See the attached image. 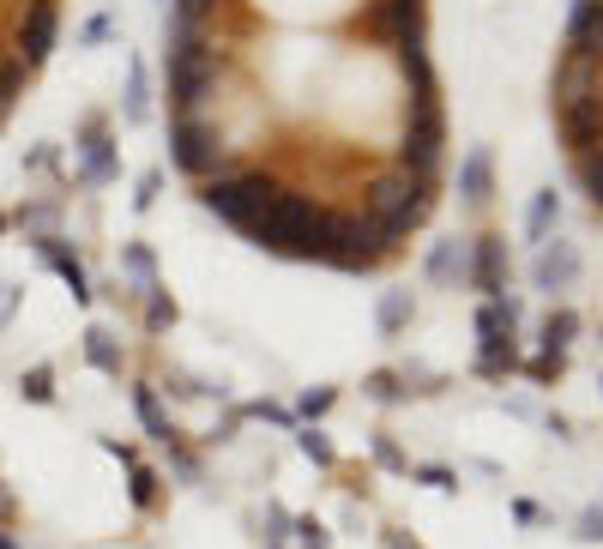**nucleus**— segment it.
I'll return each mask as SVG.
<instances>
[{"label": "nucleus", "instance_id": "nucleus-20", "mask_svg": "<svg viewBox=\"0 0 603 549\" xmlns=\"http://www.w3.org/2000/svg\"><path fill=\"white\" fill-rule=\"evenodd\" d=\"M555 223H562V194H555V187H543L538 199H531V211H525V235H531V242H555Z\"/></svg>", "mask_w": 603, "mask_h": 549}, {"label": "nucleus", "instance_id": "nucleus-23", "mask_svg": "<svg viewBox=\"0 0 603 549\" xmlns=\"http://www.w3.org/2000/svg\"><path fill=\"white\" fill-rule=\"evenodd\" d=\"M85 363L97 368V375H121V344L109 327H91L85 332Z\"/></svg>", "mask_w": 603, "mask_h": 549}, {"label": "nucleus", "instance_id": "nucleus-18", "mask_svg": "<svg viewBox=\"0 0 603 549\" xmlns=\"http://www.w3.org/2000/svg\"><path fill=\"white\" fill-rule=\"evenodd\" d=\"M519 320H525L519 296H489L477 308V339H507V332H519Z\"/></svg>", "mask_w": 603, "mask_h": 549}, {"label": "nucleus", "instance_id": "nucleus-44", "mask_svg": "<svg viewBox=\"0 0 603 549\" xmlns=\"http://www.w3.org/2000/svg\"><path fill=\"white\" fill-rule=\"evenodd\" d=\"M579 537H586V544H603V508L579 513Z\"/></svg>", "mask_w": 603, "mask_h": 549}, {"label": "nucleus", "instance_id": "nucleus-19", "mask_svg": "<svg viewBox=\"0 0 603 549\" xmlns=\"http://www.w3.org/2000/svg\"><path fill=\"white\" fill-rule=\"evenodd\" d=\"M393 66H398V73H405L410 97H441V78H434L429 42H422V49H393Z\"/></svg>", "mask_w": 603, "mask_h": 549}, {"label": "nucleus", "instance_id": "nucleus-5", "mask_svg": "<svg viewBox=\"0 0 603 549\" xmlns=\"http://www.w3.org/2000/svg\"><path fill=\"white\" fill-rule=\"evenodd\" d=\"M170 163L182 175H194V182L242 170L236 157H230V145H223V127L211 115H175L170 121Z\"/></svg>", "mask_w": 603, "mask_h": 549}, {"label": "nucleus", "instance_id": "nucleus-30", "mask_svg": "<svg viewBox=\"0 0 603 549\" xmlns=\"http://www.w3.org/2000/svg\"><path fill=\"white\" fill-rule=\"evenodd\" d=\"M19 399H30V405H54V368L37 363L19 375Z\"/></svg>", "mask_w": 603, "mask_h": 549}, {"label": "nucleus", "instance_id": "nucleus-4", "mask_svg": "<svg viewBox=\"0 0 603 549\" xmlns=\"http://www.w3.org/2000/svg\"><path fill=\"white\" fill-rule=\"evenodd\" d=\"M284 175L272 170H230V175H211V182H199V206L218 211L223 223H236V230H248L254 218H260L266 206H272L278 194H284Z\"/></svg>", "mask_w": 603, "mask_h": 549}, {"label": "nucleus", "instance_id": "nucleus-15", "mask_svg": "<svg viewBox=\"0 0 603 549\" xmlns=\"http://www.w3.org/2000/svg\"><path fill=\"white\" fill-rule=\"evenodd\" d=\"M459 199H465V206H477V211L495 199V151H489V145H471V151H465V163H459Z\"/></svg>", "mask_w": 603, "mask_h": 549}, {"label": "nucleus", "instance_id": "nucleus-16", "mask_svg": "<svg viewBox=\"0 0 603 549\" xmlns=\"http://www.w3.org/2000/svg\"><path fill=\"white\" fill-rule=\"evenodd\" d=\"M133 417L145 423V435H151V441H158V447H175V441H182V435H175V423H170V411H163V399H158V387H151V380H139V387H133Z\"/></svg>", "mask_w": 603, "mask_h": 549}, {"label": "nucleus", "instance_id": "nucleus-34", "mask_svg": "<svg viewBox=\"0 0 603 549\" xmlns=\"http://www.w3.org/2000/svg\"><path fill=\"white\" fill-rule=\"evenodd\" d=\"M362 392L374 399V405H398V399H405V387H398V375H393V368H374V375L362 380Z\"/></svg>", "mask_w": 603, "mask_h": 549}, {"label": "nucleus", "instance_id": "nucleus-29", "mask_svg": "<svg viewBox=\"0 0 603 549\" xmlns=\"http://www.w3.org/2000/svg\"><path fill=\"white\" fill-rule=\"evenodd\" d=\"M574 182L586 187V199L603 211V151H586V157H574Z\"/></svg>", "mask_w": 603, "mask_h": 549}, {"label": "nucleus", "instance_id": "nucleus-7", "mask_svg": "<svg viewBox=\"0 0 603 549\" xmlns=\"http://www.w3.org/2000/svg\"><path fill=\"white\" fill-rule=\"evenodd\" d=\"M54 37H61V0H25V13L13 25V54L37 73L54 54Z\"/></svg>", "mask_w": 603, "mask_h": 549}, {"label": "nucleus", "instance_id": "nucleus-46", "mask_svg": "<svg viewBox=\"0 0 603 549\" xmlns=\"http://www.w3.org/2000/svg\"><path fill=\"white\" fill-rule=\"evenodd\" d=\"M7 230H13V218H7V211H0V235H7Z\"/></svg>", "mask_w": 603, "mask_h": 549}, {"label": "nucleus", "instance_id": "nucleus-9", "mask_svg": "<svg viewBox=\"0 0 603 549\" xmlns=\"http://www.w3.org/2000/svg\"><path fill=\"white\" fill-rule=\"evenodd\" d=\"M555 133H562L567 157L603 151V91H598V97H579V103H562V109H555Z\"/></svg>", "mask_w": 603, "mask_h": 549}, {"label": "nucleus", "instance_id": "nucleus-37", "mask_svg": "<svg viewBox=\"0 0 603 549\" xmlns=\"http://www.w3.org/2000/svg\"><path fill=\"white\" fill-rule=\"evenodd\" d=\"M236 417H266V423H278V429H296V411L272 405V399H254L248 411H236Z\"/></svg>", "mask_w": 603, "mask_h": 549}, {"label": "nucleus", "instance_id": "nucleus-10", "mask_svg": "<svg viewBox=\"0 0 603 549\" xmlns=\"http://www.w3.org/2000/svg\"><path fill=\"white\" fill-rule=\"evenodd\" d=\"M507 278H513V254H507V235H477L471 242V290H483L489 296H507Z\"/></svg>", "mask_w": 603, "mask_h": 549}, {"label": "nucleus", "instance_id": "nucleus-26", "mask_svg": "<svg viewBox=\"0 0 603 549\" xmlns=\"http://www.w3.org/2000/svg\"><path fill=\"white\" fill-rule=\"evenodd\" d=\"M579 339V314L574 308H550L543 314V351H567Z\"/></svg>", "mask_w": 603, "mask_h": 549}, {"label": "nucleus", "instance_id": "nucleus-45", "mask_svg": "<svg viewBox=\"0 0 603 549\" xmlns=\"http://www.w3.org/2000/svg\"><path fill=\"white\" fill-rule=\"evenodd\" d=\"M7 61H13V49H7V37H0V66H7Z\"/></svg>", "mask_w": 603, "mask_h": 549}, {"label": "nucleus", "instance_id": "nucleus-35", "mask_svg": "<svg viewBox=\"0 0 603 549\" xmlns=\"http://www.w3.org/2000/svg\"><path fill=\"white\" fill-rule=\"evenodd\" d=\"M332 399H339V392L332 387H315V392H302V405H296V423H320L332 411Z\"/></svg>", "mask_w": 603, "mask_h": 549}, {"label": "nucleus", "instance_id": "nucleus-2", "mask_svg": "<svg viewBox=\"0 0 603 549\" xmlns=\"http://www.w3.org/2000/svg\"><path fill=\"white\" fill-rule=\"evenodd\" d=\"M434 199H441V182H410L398 163H381L362 182V218H368V230L381 235V248L398 254L410 242V230L429 223Z\"/></svg>", "mask_w": 603, "mask_h": 549}, {"label": "nucleus", "instance_id": "nucleus-32", "mask_svg": "<svg viewBox=\"0 0 603 549\" xmlns=\"http://www.w3.org/2000/svg\"><path fill=\"white\" fill-rule=\"evenodd\" d=\"M175 327V302H170V290H145V332H170Z\"/></svg>", "mask_w": 603, "mask_h": 549}, {"label": "nucleus", "instance_id": "nucleus-36", "mask_svg": "<svg viewBox=\"0 0 603 549\" xmlns=\"http://www.w3.org/2000/svg\"><path fill=\"white\" fill-rule=\"evenodd\" d=\"M410 477H417V484H429V489H441V496H453V489H459V471H446V465H417Z\"/></svg>", "mask_w": 603, "mask_h": 549}, {"label": "nucleus", "instance_id": "nucleus-28", "mask_svg": "<svg viewBox=\"0 0 603 549\" xmlns=\"http://www.w3.org/2000/svg\"><path fill=\"white\" fill-rule=\"evenodd\" d=\"M519 368L531 380H538V387H555V380L567 375V351H538V356H519Z\"/></svg>", "mask_w": 603, "mask_h": 549}, {"label": "nucleus", "instance_id": "nucleus-17", "mask_svg": "<svg viewBox=\"0 0 603 549\" xmlns=\"http://www.w3.org/2000/svg\"><path fill=\"white\" fill-rule=\"evenodd\" d=\"M471 368L483 380H507V375H519V339H477V356H471Z\"/></svg>", "mask_w": 603, "mask_h": 549}, {"label": "nucleus", "instance_id": "nucleus-47", "mask_svg": "<svg viewBox=\"0 0 603 549\" xmlns=\"http://www.w3.org/2000/svg\"><path fill=\"white\" fill-rule=\"evenodd\" d=\"M266 549H278V544H266Z\"/></svg>", "mask_w": 603, "mask_h": 549}, {"label": "nucleus", "instance_id": "nucleus-41", "mask_svg": "<svg viewBox=\"0 0 603 549\" xmlns=\"http://www.w3.org/2000/svg\"><path fill=\"white\" fill-rule=\"evenodd\" d=\"M374 465H386V471H410V459L398 453V447L386 441V435H374Z\"/></svg>", "mask_w": 603, "mask_h": 549}, {"label": "nucleus", "instance_id": "nucleus-21", "mask_svg": "<svg viewBox=\"0 0 603 549\" xmlns=\"http://www.w3.org/2000/svg\"><path fill=\"white\" fill-rule=\"evenodd\" d=\"M121 121H127V127L151 121V78H145V66H139V61L127 66V97H121Z\"/></svg>", "mask_w": 603, "mask_h": 549}, {"label": "nucleus", "instance_id": "nucleus-27", "mask_svg": "<svg viewBox=\"0 0 603 549\" xmlns=\"http://www.w3.org/2000/svg\"><path fill=\"white\" fill-rule=\"evenodd\" d=\"M296 453H302V459H315V465H327V471L339 465V447H332L327 435L315 429V423H296Z\"/></svg>", "mask_w": 603, "mask_h": 549}, {"label": "nucleus", "instance_id": "nucleus-13", "mask_svg": "<svg viewBox=\"0 0 603 549\" xmlns=\"http://www.w3.org/2000/svg\"><path fill=\"white\" fill-rule=\"evenodd\" d=\"M429 284L434 290H459V284H471V242L465 235H446V242H434L429 248Z\"/></svg>", "mask_w": 603, "mask_h": 549}, {"label": "nucleus", "instance_id": "nucleus-24", "mask_svg": "<svg viewBox=\"0 0 603 549\" xmlns=\"http://www.w3.org/2000/svg\"><path fill=\"white\" fill-rule=\"evenodd\" d=\"M121 272L133 278V290H158V260H151V248H145V242H127V248H121Z\"/></svg>", "mask_w": 603, "mask_h": 549}, {"label": "nucleus", "instance_id": "nucleus-38", "mask_svg": "<svg viewBox=\"0 0 603 549\" xmlns=\"http://www.w3.org/2000/svg\"><path fill=\"white\" fill-rule=\"evenodd\" d=\"M290 532H296L302 549H332V537H327V525H320V520H296Z\"/></svg>", "mask_w": 603, "mask_h": 549}, {"label": "nucleus", "instance_id": "nucleus-3", "mask_svg": "<svg viewBox=\"0 0 603 549\" xmlns=\"http://www.w3.org/2000/svg\"><path fill=\"white\" fill-rule=\"evenodd\" d=\"M393 163L410 182H441L446 163V109L441 97H410L405 103V133L393 145Z\"/></svg>", "mask_w": 603, "mask_h": 549}, {"label": "nucleus", "instance_id": "nucleus-25", "mask_svg": "<svg viewBox=\"0 0 603 549\" xmlns=\"http://www.w3.org/2000/svg\"><path fill=\"white\" fill-rule=\"evenodd\" d=\"M127 496H133V508H139V513H151V508H158V496H163V477L151 465H127Z\"/></svg>", "mask_w": 603, "mask_h": 549}, {"label": "nucleus", "instance_id": "nucleus-11", "mask_svg": "<svg viewBox=\"0 0 603 549\" xmlns=\"http://www.w3.org/2000/svg\"><path fill=\"white\" fill-rule=\"evenodd\" d=\"M531 284H538L543 296L574 290L579 284V248H574V242H543L538 260H531Z\"/></svg>", "mask_w": 603, "mask_h": 549}, {"label": "nucleus", "instance_id": "nucleus-40", "mask_svg": "<svg viewBox=\"0 0 603 549\" xmlns=\"http://www.w3.org/2000/svg\"><path fill=\"white\" fill-rule=\"evenodd\" d=\"M170 465H175V477H182V484H199V453H187L182 441L170 447Z\"/></svg>", "mask_w": 603, "mask_h": 549}, {"label": "nucleus", "instance_id": "nucleus-33", "mask_svg": "<svg viewBox=\"0 0 603 549\" xmlns=\"http://www.w3.org/2000/svg\"><path fill=\"white\" fill-rule=\"evenodd\" d=\"M7 218H13L19 230H30V242H37V235H49V223H54V206H49V199H30V206L7 211Z\"/></svg>", "mask_w": 603, "mask_h": 549}, {"label": "nucleus", "instance_id": "nucleus-31", "mask_svg": "<svg viewBox=\"0 0 603 549\" xmlns=\"http://www.w3.org/2000/svg\"><path fill=\"white\" fill-rule=\"evenodd\" d=\"M25 78H30V66L19 61V54H13L7 66H0V115H13V103L25 97Z\"/></svg>", "mask_w": 603, "mask_h": 549}, {"label": "nucleus", "instance_id": "nucleus-6", "mask_svg": "<svg viewBox=\"0 0 603 549\" xmlns=\"http://www.w3.org/2000/svg\"><path fill=\"white\" fill-rule=\"evenodd\" d=\"M223 66H230L223 42H211L199 54H170V109L175 115H206L218 85H223Z\"/></svg>", "mask_w": 603, "mask_h": 549}, {"label": "nucleus", "instance_id": "nucleus-14", "mask_svg": "<svg viewBox=\"0 0 603 549\" xmlns=\"http://www.w3.org/2000/svg\"><path fill=\"white\" fill-rule=\"evenodd\" d=\"M37 254H42V266H54V272L66 278V290H73V302H91V278H85V260H79V248L66 242V235H37Z\"/></svg>", "mask_w": 603, "mask_h": 549}, {"label": "nucleus", "instance_id": "nucleus-39", "mask_svg": "<svg viewBox=\"0 0 603 549\" xmlns=\"http://www.w3.org/2000/svg\"><path fill=\"white\" fill-rule=\"evenodd\" d=\"M158 194H163V170H145V175H139V194H133V206L151 211V206H158Z\"/></svg>", "mask_w": 603, "mask_h": 549}, {"label": "nucleus", "instance_id": "nucleus-22", "mask_svg": "<svg viewBox=\"0 0 603 549\" xmlns=\"http://www.w3.org/2000/svg\"><path fill=\"white\" fill-rule=\"evenodd\" d=\"M374 320H381L386 339H398V332L417 320V302H410V290H381V308H374Z\"/></svg>", "mask_w": 603, "mask_h": 549}, {"label": "nucleus", "instance_id": "nucleus-8", "mask_svg": "<svg viewBox=\"0 0 603 549\" xmlns=\"http://www.w3.org/2000/svg\"><path fill=\"white\" fill-rule=\"evenodd\" d=\"M73 151H79V187H109L115 182V139H109V115H85L79 139H73Z\"/></svg>", "mask_w": 603, "mask_h": 549}, {"label": "nucleus", "instance_id": "nucleus-48", "mask_svg": "<svg viewBox=\"0 0 603 549\" xmlns=\"http://www.w3.org/2000/svg\"><path fill=\"white\" fill-rule=\"evenodd\" d=\"M163 7H170V0H163Z\"/></svg>", "mask_w": 603, "mask_h": 549}, {"label": "nucleus", "instance_id": "nucleus-43", "mask_svg": "<svg viewBox=\"0 0 603 549\" xmlns=\"http://www.w3.org/2000/svg\"><path fill=\"white\" fill-rule=\"evenodd\" d=\"M290 525H296V520H290V513L278 508V501H266V537H272V544H278V537H284V532H290Z\"/></svg>", "mask_w": 603, "mask_h": 549}, {"label": "nucleus", "instance_id": "nucleus-42", "mask_svg": "<svg viewBox=\"0 0 603 549\" xmlns=\"http://www.w3.org/2000/svg\"><path fill=\"white\" fill-rule=\"evenodd\" d=\"M115 37V19L109 13H97V19H85V30H79V42H109Z\"/></svg>", "mask_w": 603, "mask_h": 549}, {"label": "nucleus", "instance_id": "nucleus-12", "mask_svg": "<svg viewBox=\"0 0 603 549\" xmlns=\"http://www.w3.org/2000/svg\"><path fill=\"white\" fill-rule=\"evenodd\" d=\"M603 91V61H586V54H562V66H555L550 78V103H579V97H598Z\"/></svg>", "mask_w": 603, "mask_h": 549}, {"label": "nucleus", "instance_id": "nucleus-1", "mask_svg": "<svg viewBox=\"0 0 603 549\" xmlns=\"http://www.w3.org/2000/svg\"><path fill=\"white\" fill-rule=\"evenodd\" d=\"M332 218H339V206H327V199H315L308 187L290 182L284 194L248 223V242L266 254H284V260H327Z\"/></svg>", "mask_w": 603, "mask_h": 549}]
</instances>
